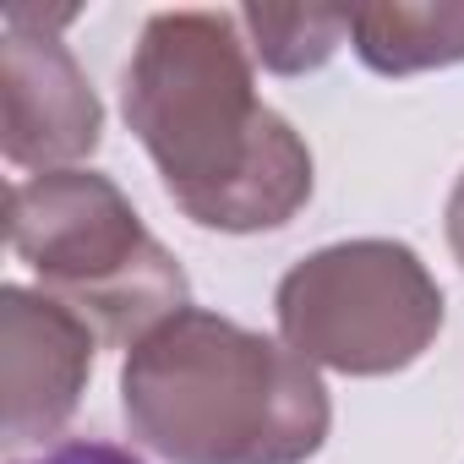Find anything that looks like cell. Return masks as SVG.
<instances>
[{
    "label": "cell",
    "instance_id": "5",
    "mask_svg": "<svg viewBox=\"0 0 464 464\" xmlns=\"http://www.w3.org/2000/svg\"><path fill=\"white\" fill-rule=\"evenodd\" d=\"M77 12H39V6H12L6 12V50H0V142L12 164L44 169L72 164L99 148L104 110L77 72L72 50L55 39Z\"/></svg>",
    "mask_w": 464,
    "mask_h": 464
},
{
    "label": "cell",
    "instance_id": "7",
    "mask_svg": "<svg viewBox=\"0 0 464 464\" xmlns=\"http://www.w3.org/2000/svg\"><path fill=\"white\" fill-rule=\"evenodd\" d=\"M350 39H355V55L382 77L453 66L464 61V6H404V0L355 6Z\"/></svg>",
    "mask_w": 464,
    "mask_h": 464
},
{
    "label": "cell",
    "instance_id": "6",
    "mask_svg": "<svg viewBox=\"0 0 464 464\" xmlns=\"http://www.w3.org/2000/svg\"><path fill=\"white\" fill-rule=\"evenodd\" d=\"M0 377H6V442H44L66 426L93 372V328L55 295L0 290Z\"/></svg>",
    "mask_w": 464,
    "mask_h": 464
},
{
    "label": "cell",
    "instance_id": "2",
    "mask_svg": "<svg viewBox=\"0 0 464 464\" xmlns=\"http://www.w3.org/2000/svg\"><path fill=\"white\" fill-rule=\"evenodd\" d=\"M121 404L131 437L169 464H306L334 420L306 355L202 306L131 344Z\"/></svg>",
    "mask_w": 464,
    "mask_h": 464
},
{
    "label": "cell",
    "instance_id": "3",
    "mask_svg": "<svg viewBox=\"0 0 464 464\" xmlns=\"http://www.w3.org/2000/svg\"><path fill=\"white\" fill-rule=\"evenodd\" d=\"M12 252L93 323L99 339L137 344L186 306L180 263L142 229L115 180L93 169H50L12 186Z\"/></svg>",
    "mask_w": 464,
    "mask_h": 464
},
{
    "label": "cell",
    "instance_id": "8",
    "mask_svg": "<svg viewBox=\"0 0 464 464\" xmlns=\"http://www.w3.org/2000/svg\"><path fill=\"white\" fill-rule=\"evenodd\" d=\"M355 6H246L241 28L252 34V50L268 72H317L350 34Z\"/></svg>",
    "mask_w": 464,
    "mask_h": 464
},
{
    "label": "cell",
    "instance_id": "4",
    "mask_svg": "<svg viewBox=\"0 0 464 464\" xmlns=\"http://www.w3.org/2000/svg\"><path fill=\"white\" fill-rule=\"evenodd\" d=\"M279 334L312 366L388 377L426 355L442 290L399 241H344L295 263L279 285Z\"/></svg>",
    "mask_w": 464,
    "mask_h": 464
},
{
    "label": "cell",
    "instance_id": "1",
    "mask_svg": "<svg viewBox=\"0 0 464 464\" xmlns=\"http://www.w3.org/2000/svg\"><path fill=\"white\" fill-rule=\"evenodd\" d=\"M224 12L148 17L126 66V126L186 218L229 236L290 224L312 197V153L252 88V55Z\"/></svg>",
    "mask_w": 464,
    "mask_h": 464
},
{
    "label": "cell",
    "instance_id": "10",
    "mask_svg": "<svg viewBox=\"0 0 464 464\" xmlns=\"http://www.w3.org/2000/svg\"><path fill=\"white\" fill-rule=\"evenodd\" d=\"M448 246H453V257L464 268V175H459V186L448 197Z\"/></svg>",
    "mask_w": 464,
    "mask_h": 464
},
{
    "label": "cell",
    "instance_id": "9",
    "mask_svg": "<svg viewBox=\"0 0 464 464\" xmlns=\"http://www.w3.org/2000/svg\"><path fill=\"white\" fill-rule=\"evenodd\" d=\"M28 464H142V459H131L126 448H110V442H61Z\"/></svg>",
    "mask_w": 464,
    "mask_h": 464
}]
</instances>
